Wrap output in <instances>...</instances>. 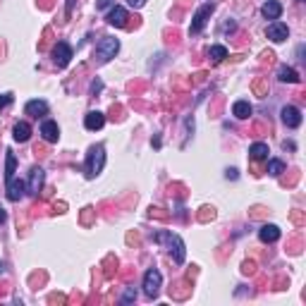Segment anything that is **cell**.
<instances>
[{
    "instance_id": "5bb4252c",
    "label": "cell",
    "mask_w": 306,
    "mask_h": 306,
    "mask_svg": "<svg viewBox=\"0 0 306 306\" xmlns=\"http://www.w3.org/2000/svg\"><path fill=\"white\" fill-rule=\"evenodd\" d=\"M24 189H26V184H24L22 180H12L8 182V199L10 201H19V199L24 197Z\"/></svg>"
},
{
    "instance_id": "4dcf8cb0",
    "label": "cell",
    "mask_w": 306,
    "mask_h": 306,
    "mask_svg": "<svg viewBox=\"0 0 306 306\" xmlns=\"http://www.w3.org/2000/svg\"><path fill=\"white\" fill-rule=\"evenodd\" d=\"M5 220H8V213H5V211H3V208H0V225H3Z\"/></svg>"
},
{
    "instance_id": "ba28073f",
    "label": "cell",
    "mask_w": 306,
    "mask_h": 306,
    "mask_svg": "<svg viewBox=\"0 0 306 306\" xmlns=\"http://www.w3.org/2000/svg\"><path fill=\"white\" fill-rule=\"evenodd\" d=\"M266 36L273 41V43H283V41H287V36H290V29H287V24H283V22H277V19H275L273 24H268Z\"/></svg>"
},
{
    "instance_id": "7402d4cb",
    "label": "cell",
    "mask_w": 306,
    "mask_h": 306,
    "mask_svg": "<svg viewBox=\"0 0 306 306\" xmlns=\"http://www.w3.org/2000/svg\"><path fill=\"white\" fill-rule=\"evenodd\" d=\"M208 58H211L213 63H222V60L228 58V48H225V46H211Z\"/></svg>"
},
{
    "instance_id": "9a60e30c",
    "label": "cell",
    "mask_w": 306,
    "mask_h": 306,
    "mask_svg": "<svg viewBox=\"0 0 306 306\" xmlns=\"http://www.w3.org/2000/svg\"><path fill=\"white\" fill-rule=\"evenodd\" d=\"M261 12H263V17H266V19H280V15H283V5H280V3H277V0H268L266 5H263V8H261Z\"/></svg>"
},
{
    "instance_id": "83f0119b",
    "label": "cell",
    "mask_w": 306,
    "mask_h": 306,
    "mask_svg": "<svg viewBox=\"0 0 306 306\" xmlns=\"http://www.w3.org/2000/svg\"><path fill=\"white\" fill-rule=\"evenodd\" d=\"M127 3H129V5H132V8H144V5H146V0H127Z\"/></svg>"
},
{
    "instance_id": "5b68a950",
    "label": "cell",
    "mask_w": 306,
    "mask_h": 306,
    "mask_svg": "<svg viewBox=\"0 0 306 306\" xmlns=\"http://www.w3.org/2000/svg\"><path fill=\"white\" fill-rule=\"evenodd\" d=\"M213 10H215V5H213V3H206V5H201V8L194 12V17H191L189 34H201V29H204L206 22H208V17L213 15Z\"/></svg>"
},
{
    "instance_id": "4fadbf2b",
    "label": "cell",
    "mask_w": 306,
    "mask_h": 306,
    "mask_svg": "<svg viewBox=\"0 0 306 306\" xmlns=\"http://www.w3.org/2000/svg\"><path fill=\"white\" fill-rule=\"evenodd\" d=\"M24 113L32 115V118H43V115H48V103L46 101H29L24 105Z\"/></svg>"
},
{
    "instance_id": "ffe728a7",
    "label": "cell",
    "mask_w": 306,
    "mask_h": 306,
    "mask_svg": "<svg viewBox=\"0 0 306 306\" xmlns=\"http://www.w3.org/2000/svg\"><path fill=\"white\" fill-rule=\"evenodd\" d=\"M268 144H263V142H256V144H252V149H249V156L254 158V160H266L268 158Z\"/></svg>"
},
{
    "instance_id": "277c9868",
    "label": "cell",
    "mask_w": 306,
    "mask_h": 306,
    "mask_svg": "<svg viewBox=\"0 0 306 306\" xmlns=\"http://www.w3.org/2000/svg\"><path fill=\"white\" fill-rule=\"evenodd\" d=\"M160 285H163V275H160V270L158 268H149L146 270V275H144V294L149 299H156L158 292H160Z\"/></svg>"
},
{
    "instance_id": "7c38bea8",
    "label": "cell",
    "mask_w": 306,
    "mask_h": 306,
    "mask_svg": "<svg viewBox=\"0 0 306 306\" xmlns=\"http://www.w3.org/2000/svg\"><path fill=\"white\" fill-rule=\"evenodd\" d=\"M105 22L110 24V26H125L127 24V10L125 8H120V5H115V8L108 12V17H105Z\"/></svg>"
},
{
    "instance_id": "1f68e13d",
    "label": "cell",
    "mask_w": 306,
    "mask_h": 306,
    "mask_svg": "<svg viewBox=\"0 0 306 306\" xmlns=\"http://www.w3.org/2000/svg\"><path fill=\"white\" fill-rule=\"evenodd\" d=\"M0 273H5V266H3V263H0Z\"/></svg>"
},
{
    "instance_id": "44dd1931",
    "label": "cell",
    "mask_w": 306,
    "mask_h": 306,
    "mask_svg": "<svg viewBox=\"0 0 306 306\" xmlns=\"http://www.w3.org/2000/svg\"><path fill=\"white\" fill-rule=\"evenodd\" d=\"M15 168H17V160H15V153L8 151V156H5V182H10L15 177Z\"/></svg>"
},
{
    "instance_id": "8fae6325",
    "label": "cell",
    "mask_w": 306,
    "mask_h": 306,
    "mask_svg": "<svg viewBox=\"0 0 306 306\" xmlns=\"http://www.w3.org/2000/svg\"><path fill=\"white\" fill-rule=\"evenodd\" d=\"M103 125H105V115H103L101 110H91V113H87V118H84V127H87L89 132H98Z\"/></svg>"
},
{
    "instance_id": "f546056e",
    "label": "cell",
    "mask_w": 306,
    "mask_h": 306,
    "mask_svg": "<svg viewBox=\"0 0 306 306\" xmlns=\"http://www.w3.org/2000/svg\"><path fill=\"white\" fill-rule=\"evenodd\" d=\"M228 180H237V170H235V168H230V170H228Z\"/></svg>"
},
{
    "instance_id": "ac0fdd59",
    "label": "cell",
    "mask_w": 306,
    "mask_h": 306,
    "mask_svg": "<svg viewBox=\"0 0 306 306\" xmlns=\"http://www.w3.org/2000/svg\"><path fill=\"white\" fill-rule=\"evenodd\" d=\"M12 136H15V142H19V144L29 142V136H32V127L26 125V122H17L15 129H12Z\"/></svg>"
},
{
    "instance_id": "d6986e66",
    "label": "cell",
    "mask_w": 306,
    "mask_h": 306,
    "mask_svg": "<svg viewBox=\"0 0 306 306\" xmlns=\"http://www.w3.org/2000/svg\"><path fill=\"white\" fill-rule=\"evenodd\" d=\"M232 115H235L237 120L252 118V105H249V101H237L235 105H232Z\"/></svg>"
},
{
    "instance_id": "30bf717a",
    "label": "cell",
    "mask_w": 306,
    "mask_h": 306,
    "mask_svg": "<svg viewBox=\"0 0 306 306\" xmlns=\"http://www.w3.org/2000/svg\"><path fill=\"white\" fill-rule=\"evenodd\" d=\"M283 122L290 129H297L299 125H301V110L294 108V105H285L283 108Z\"/></svg>"
},
{
    "instance_id": "6da1fadb",
    "label": "cell",
    "mask_w": 306,
    "mask_h": 306,
    "mask_svg": "<svg viewBox=\"0 0 306 306\" xmlns=\"http://www.w3.org/2000/svg\"><path fill=\"white\" fill-rule=\"evenodd\" d=\"M153 242L168 244V249L173 252L175 263H177V266L184 263V259H187V246H184V242H182L180 235H173V232H158V235H153Z\"/></svg>"
},
{
    "instance_id": "3957f363",
    "label": "cell",
    "mask_w": 306,
    "mask_h": 306,
    "mask_svg": "<svg viewBox=\"0 0 306 306\" xmlns=\"http://www.w3.org/2000/svg\"><path fill=\"white\" fill-rule=\"evenodd\" d=\"M120 50V41L113 39V36H105V39H101V43L96 46V60L98 63H108V60H113L115 55H118Z\"/></svg>"
},
{
    "instance_id": "7a4b0ae2",
    "label": "cell",
    "mask_w": 306,
    "mask_h": 306,
    "mask_svg": "<svg viewBox=\"0 0 306 306\" xmlns=\"http://www.w3.org/2000/svg\"><path fill=\"white\" fill-rule=\"evenodd\" d=\"M103 165H105V146L103 144H96L91 146L87 153V165H84V173H87L89 180H94L98 177L103 170Z\"/></svg>"
},
{
    "instance_id": "8992f818",
    "label": "cell",
    "mask_w": 306,
    "mask_h": 306,
    "mask_svg": "<svg viewBox=\"0 0 306 306\" xmlns=\"http://www.w3.org/2000/svg\"><path fill=\"white\" fill-rule=\"evenodd\" d=\"M70 60H72V48H70V43H65V41H58L55 43V48H53V63L63 70V67H67L70 65Z\"/></svg>"
},
{
    "instance_id": "484cf974",
    "label": "cell",
    "mask_w": 306,
    "mask_h": 306,
    "mask_svg": "<svg viewBox=\"0 0 306 306\" xmlns=\"http://www.w3.org/2000/svg\"><path fill=\"white\" fill-rule=\"evenodd\" d=\"M254 268H256V266H254L252 261H246V263H244V266H242V273H246V275H249V273H254Z\"/></svg>"
},
{
    "instance_id": "cb8c5ba5",
    "label": "cell",
    "mask_w": 306,
    "mask_h": 306,
    "mask_svg": "<svg viewBox=\"0 0 306 306\" xmlns=\"http://www.w3.org/2000/svg\"><path fill=\"white\" fill-rule=\"evenodd\" d=\"M134 299H136V290H134V287H127L120 301H122V304H129V301H134Z\"/></svg>"
},
{
    "instance_id": "d4e9b609",
    "label": "cell",
    "mask_w": 306,
    "mask_h": 306,
    "mask_svg": "<svg viewBox=\"0 0 306 306\" xmlns=\"http://www.w3.org/2000/svg\"><path fill=\"white\" fill-rule=\"evenodd\" d=\"M12 101H15V96L12 94H0V110H5Z\"/></svg>"
},
{
    "instance_id": "4316f807",
    "label": "cell",
    "mask_w": 306,
    "mask_h": 306,
    "mask_svg": "<svg viewBox=\"0 0 306 306\" xmlns=\"http://www.w3.org/2000/svg\"><path fill=\"white\" fill-rule=\"evenodd\" d=\"M110 5H113V0H98V3H96L98 10H105V8H110Z\"/></svg>"
},
{
    "instance_id": "f1b7e54d",
    "label": "cell",
    "mask_w": 306,
    "mask_h": 306,
    "mask_svg": "<svg viewBox=\"0 0 306 306\" xmlns=\"http://www.w3.org/2000/svg\"><path fill=\"white\" fill-rule=\"evenodd\" d=\"M101 81H94V84H91V91H94V94H98V91H101Z\"/></svg>"
},
{
    "instance_id": "603a6c76",
    "label": "cell",
    "mask_w": 306,
    "mask_h": 306,
    "mask_svg": "<svg viewBox=\"0 0 306 306\" xmlns=\"http://www.w3.org/2000/svg\"><path fill=\"white\" fill-rule=\"evenodd\" d=\"M283 173H285V163H283V160H277V158L268 160V175H270V177H280Z\"/></svg>"
},
{
    "instance_id": "9c48e42d",
    "label": "cell",
    "mask_w": 306,
    "mask_h": 306,
    "mask_svg": "<svg viewBox=\"0 0 306 306\" xmlns=\"http://www.w3.org/2000/svg\"><path fill=\"white\" fill-rule=\"evenodd\" d=\"M41 136H43L48 144H58V139H60V127H58V122H55V120H43V122H41Z\"/></svg>"
},
{
    "instance_id": "2e32d148",
    "label": "cell",
    "mask_w": 306,
    "mask_h": 306,
    "mask_svg": "<svg viewBox=\"0 0 306 306\" xmlns=\"http://www.w3.org/2000/svg\"><path fill=\"white\" fill-rule=\"evenodd\" d=\"M259 237H261V242L273 244L280 239V228H277V225H263V228L259 230Z\"/></svg>"
},
{
    "instance_id": "e0dca14e",
    "label": "cell",
    "mask_w": 306,
    "mask_h": 306,
    "mask_svg": "<svg viewBox=\"0 0 306 306\" xmlns=\"http://www.w3.org/2000/svg\"><path fill=\"white\" fill-rule=\"evenodd\" d=\"M277 79H280V81H285V84H297L301 77H299V72L294 70V67H287V65H283V67L277 70Z\"/></svg>"
},
{
    "instance_id": "52a82bcc",
    "label": "cell",
    "mask_w": 306,
    "mask_h": 306,
    "mask_svg": "<svg viewBox=\"0 0 306 306\" xmlns=\"http://www.w3.org/2000/svg\"><path fill=\"white\" fill-rule=\"evenodd\" d=\"M43 180H46V173H43V168L34 165L32 173H29V182H26V191H29L32 197H39L41 187H43Z\"/></svg>"
}]
</instances>
